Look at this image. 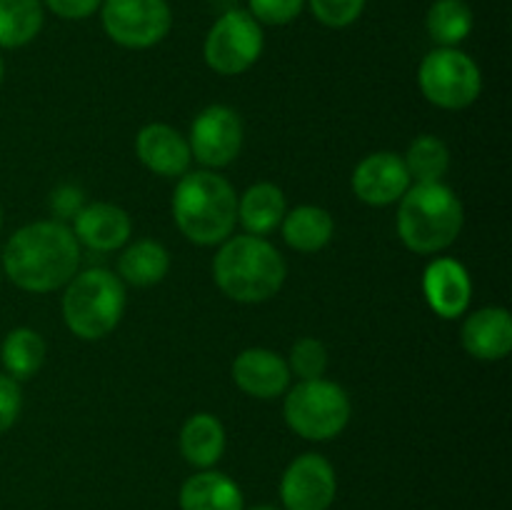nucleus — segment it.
Masks as SVG:
<instances>
[{"label": "nucleus", "instance_id": "nucleus-1", "mask_svg": "<svg viewBox=\"0 0 512 510\" xmlns=\"http://www.w3.org/2000/svg\"><path fill=\"white\" fill-rule=\"evenodd\" d=\"M5 275L28 293H53L80 268V243L60 220H38L15 230L3 250Z\"/></svg>", "mask_w": 512, "mask_h": 510}, {"label": "nucleus", "instance_id": "nucleus-2", "mask_svg": "<svg viewBox=\"0 0 512 510\" xmlns=\"http://www.w3.org/2000/svg\"><path fill=\"white\" fill-rule=\"evenodd\" d=\"M173 218L190 243L220 245L238 223V195L213 170L185 173L173 195Z\"/></svg>", "mask_w": 512, "mask_h": 510}, {"label": "nucleus", "instance_id": "nucleus-3", "mask_svg": "<svg viewBox=\"0 0 512 510\" xmlns=\"http://www.w3.org/2000/svg\"><path fill=\"white\" fill-rule=\"evenodd\" d=\"M285 260L273 243L258 235H235L213 260L218 288L238 303H263L285 283Z\"/></svg>", "mask_w": 512, "mask_h": 510}, {"label": "nucleus", "instance_id": "nucleus-4", "mask_svg": "<svg viewBox=\"0 0 512 510\" xmlns=\"http://www.w3.org/2000/svg\"><path fill=\"white\" fill-rule=\"evenodd\" d=\"M465 210L445 183H415L400 198L398 235L418 255H435L458 240Z\"/></svg>", "mask_w": 512, "mask_h": 510}, {"label": "nucleus", "instance_id": "nucleus-5", "mask_svg": "<svg viewBox=\"0 0 512 510\" xmlns=\"http://www.w3.org/2000/svg\"><path fill=\"white\" fill-rule=\"evenodd\" d=\"M125 283L105 268L75 273L65 285L63 318L80 340H100L118 328L125 313Z\"/></svg>", "mask_w": 512, "mask_h": 510}, {"label": "nucleus", "instance_id": "nucleus-6", "mask_svg": "<svg viewBox=\"0 0 512 510\" xmlns=\"http://www.w3.org/2000/svg\"><path fill=\"white\" fill-rule=\"evenodd\" d=\"M350 413L353 405L348 393L333 380H300L285 390V423L305 440L335 438L348 428Z\"/></svg>", "mask_w": 512, "mask_h": 510}, {"label": "nucleus", "instance_id": "nucleus-7", "mask_svg": "<svg viewBox=\"0 0 512 510\" xmlns=\"http://www.w3.org/2000/svg\"><path fill=\"white\" fill-rule=\"evenodd\" d=\"M418 83L425 98L445 110H463L480 98L483 75L460 48H435L423 58Z\"/></svg>", "mask_w": 512, "mask_h": 510}, {"label": "nucleus", "instance_id": "nucleus-8", "mask_svg": "<svg viewBox=\"0 0 512 510\" xmlns=\"http://www.w3.org/2000/svg\"><path fill=\"white\" fill-rule=\"evenodd\" d=\"M265 48L263 25L248 10H228L205 35L203 58L220 75H240L253 68Z\"/></svg>", "mask_w": 512, "mask_h": 510}, {"label": "nucleus", "instance_id": "nucleus-9", "mask_svg": "<svg viewBox=\"0 0 512 510\" xmlns=\"http://www.w3.org/2000/svg\"><path fill=\"white\" fill-rule=\"evenodd\" d=\"M103 30L113 43L130 50H145L165 40L173 28L168 0H103Z\"/></svg>", "mask_w": 512, "mask_h": 510}, {"label": "nucleus", "instance_id": "nucleus-10", "mask_svg": "<svg viewBox=\"0 0 512 510\" xmlns=\"http://www.w3.org/2000/svg\"><path fill=\"white\" fill-rule=\"evenodd\" d=\"M243 120L228 105H208L190 128V153L208 168H225L243 148Z\"/></svg>", "mask_w": 512, "mask_h": 510}, {"label": "nucleus", "instance_id": "nucleus-11", "mask_svg": "<svg viewBox=\"0 0 512 510\" xmlns=\"http://www.w3.org/2000/svg\"><path fill=\"white\" fill-rule=\"evenodd\" d=\"M338 493V478L328 458L303 453L285 468L280 500L285 510H328Z\"/></svg>", "mask_w": 512, "mask_h": 510}, {"label": "nucleus", "instance_id": "nucleus-12", "mask_svg": "<svg viewBox=\"0 0 512 510\" xmlns=\"http://www.w3.org/2000/svg\"><path fill=\"white\" fill-rule=\"evenodd\" d=\"M413 185L403 158L395 153H373L358 163L353 173V193L368 205H390Z\"/></svg>", "mask_w": 512, "mask_h": 510}, {"label": "nucleus", "instance_id": "nucleus-13", "mask_svg": "<svg viewBox=\"0 0 512 510\" xmlns=\"http://www.w3.org/2000/svg\"><path fill=\"white\" fill-rule=\"evenodd\" d=\"M423 293L433 313L445 320H453L470 308L473 280L463 263L453 258H438L425 268Z\"/></svg>", "mask_w": 512, "mask_h": 510}, {"label": "nucleus", "instance_id": "nucleus-14", "mask_svg": "<svg viewBox=\"0 0 512 510\" xmlns=\"http://www.w3.org/2000/svg\"><path fill=\"white\" fill-rule=\"evenodd\" d=\"M140 163L163 178H183L190 170V143L183 133L165 123H150L135 138Z\"/></svg>", "mask_w": 512, "mask_h": 510}, {"label": "nucleus", "instance_id": "nucleus-15", "mask_svg": "<svg viewBox=\"0 0 512 510\" xmlns=\"http://www.w3.org/2000/svg\"><path fill=\"white\" fill-rule=\"evenodd\" d=\"M288 360L280 358L275 350L268 348H248L233 360V380L243 393L253 398L270 400L285 395L290 388Z\"/></svg>", "mask_w": 512, "mask_h": 510}, {"label": "nucleus", "instance_id": "nucleus-16", "mask_svg": "<svg viewBox=\"0 0 512 510\" xmlns=\"http://www.w3.org/2000/svg\"><path fill=\"white\" fill-rule=\"evenodd\" d=\"M73 235L85 248L110 253L128 243L133 233V220L120 205L113 203H85L73 218Z\"/></svg>", "mask_w": 512, "mask_h": 510}, {"label": "nucleus", "instance_id": "nucleus-17", "mask_svg": "<svg viewBox=\"0 0 512 510\" xmlns=\"http://www.w3.org/2000/svg\"><path fill=\"white\" fill-rule=\"evenodd\" d=\"M463 348L478 360H503L512 350V315L505 308H480L460 330Z\"/></svg>", "mask_w": 512, "mask_h": 510}, {"label": "nucleus", "instance_id": "nucleus-18", "mask_svg": "<svg viewBox=\"0 0 512 510\" xmlns=\"http://www.w3.org/2000/svg\"><path fill=\"white\" fill-rule=\"evenodd\" d=\"M180 510H245L243 490L218 470H200L180 488Z\"/></svg>", "mask_w": 512, "mask_h": 510}, {"label": "nucleus", "instance_id": "nucleus-19", "mask_svg": "<svg viewBox=\"0 0 512 510\" xmlns=\"http://www.w3.org/2000/svg\"><path fill=\"white\" fill-rule=\"evenodd\" d=\"M180 453L195 468H213L225 453L223 423L210 413L190 415L180 430Z\"/></svg>", "mask_w": 512, "mask_h": 510}, {"label": "nucleus", "instance_id": "nucleus-20", "mask_svg": "<svg viewBox=\"0 0 512 510\" xmlns=\"http://www.w3.org/2000/svg\"><path fill=\"white\" fill-rule=\"evenodd\" d=\"M285 213H288L285 195L273 183L250 185L238 200V220L248 230V235H258V238L273 233L283 223Z\"/></svg>", "mask_w": 512, "mask_h": 510}, {"label": "nucleus", "instance_id": "nucleus-21", "mask_svg": "<svg viewBox=\"0 0 512 510\" xmlns=\"http://www.w3.org/2000/svg\"><path fill=\"white\" fill-rule=\"evenodd\" d=\"M333 215L320 205H298L285 213L283 238L298 253H318L333 238Z\"/></svg>", "mask_w": 512, "mask_h": 510}, {"label": "nucleus", "instance_id": "nucleus-22", "mask_svg": "<svg viewBox=\"0 0 512 510\" xmlns=\"http://www.w3.org/2000/svg\"><path fill=\"white\" fill-rule=\"evenodd\" d=\"M170 255L158 240H135L133 245L123 250L118 260V278L123 283L138 285V288H150L158 285L168 275Z\"/></svg>", "mask_w": 512, "mask_h": 510}, {"label": "nucleus", "instance_id": "nucleus-23", "mask_svg": "<svg viewBox=\"0 0 512 510\" xmlns=\"http://www.w3.org/2000/svg\"><path fill=\"white\" fill-rule=\"evenodd\" d=\"M45 23L40 0H0V48H23Z\"/></svg>", "mask_w": 512, "mask_h": 510}, {"label": "nucleus", "instance_id": "nucleus-24", "mask_svg": "<svg viewBox=\"0 0 512 510\" xmlns=\"http://www.w3.org/2000/svg\"><path fill=\"white\" fill-rule=\"evenodd\" d=\"M473 8L465 0H435L425 15L428 35L440 48H458L473 30Z\"/></svg>", "mask_w": 512, "mask_h": 510}, {"label": "nucleus", "instance_id": "nucleus-25", "mask_svg": "<svg viewBox=\"0 0 512 510\" xmlns=\"http://www.w3.org/2000/svg\"><path fill=\"white\" fill-rule=\"evenodd\" d=\"M0 360L13 380H28L43 368L45 340L33 328H15L5 335Z\"/></svg>", "mask_w": 512, "mask_h": 510}, {"label": "nucleus", "instance_id": "nucleus-26", "mask_svg": "<svg viewBox=\"0 0 512 510\" xmlns=\"http://www.w3.org/2000/svg\"><path fill=\"white\" fill-rule=\"evenodd\" d=\"M403 163L415 183H443L450 170V150L435 135H420L408 148Z\"/></svg>", "mask_w": 512, "mask_h": 510}, {"label": "nucleus", "instance_id": "nucleus-27", "mask_svg": "<svg viewBox=\"0 0 512 510\" xmlns=\"http://www.w3.org/2000/svg\"><path fill=\"white\" fill-rule=\"evenodd\" d=\"M288 368L300 380L323 378L325 370H328V348L318 338H300L290 348Z\"/></svg>", "mask_w": 512, "mask_h": 510}, {"label": "nucleus", "instance_id": "nucleus-28", "mask_svg": "<svg viewBox=\"0 0 512 510\" xmlns=\"http://www.w3.org/2000/svg\"><path fill=\"white\" fill-rule=\"evenodd\" d=\"M305 5L313 10L318 23L340 30L353 25L363 15L368 0H305Z\"/></svg>", "mask_w": 512, "mask_h": 510}, {"label": "nucleus", "instance_id": "nucleus-29", "mask_svg": "<svg viewBox=\"0 0 512 510\" xmlns=\"http://www.w3.org/2000/svg\"><path fill=\"white\" fill-rule=\"evenodd\" d=\"M305 0H248V13L260 25H288L303 13Z\"/></svg>", "mask_w": 512, "mask_h": 510}, {"label": "nucleus", "instance_id": "nucleus-30", "mask_svg": "<svg viewBox=\"0 0 512 510\" xmlns=\"http://www.w3.org/2000/svg\"><path fill=\"white\" fill-rule=\"evenodd\" d=\"M20 408H23V393L18 380L10 378L8 373H0V435L13 428Z\"/></svg>", "mask_w": 512, "mask_h": 510}, {"label": "nucleus", "instance_id": "nucleus-31", "mask_svg": "<svg viewBox=\"0 0 512 510\" xmlns=\"http://www.w3.org/2000/svg\"><path fill=\"white\" fill-rule=\"evenodd\" d=\"M83 205H85V195L78 185H60V188L53 193V198H50V208H53V213L58 215L60 223H63V220H73L75 215L80 213Z\"/></svg>", "mask_w": 512, "mask_h": 510}, {"label": "nucleus", "instance_id": "nucleus-32", "mask_svg": "<svg viewBox=\"0 0 512 510\" xmlns=\"http://www.w3.org/2000/svg\"><path fill=\"white\" fill-rule=\"evenodd\" d=\"M40 3L63 20H85L98 13L103 0H40Z\"/></svg>", "mask_w": 512, "mask_h": 510}, {"label": "nucleus", "instance_id": "nucleus-33", "mask_svg": "<svg viewBox=\"0 0 512 510\" xmlns=\"http://www.w3.org/2000/svg\"><path fill=\"white\" fill-rule=\"evenodd\" d=\"M248 510H280V508H275V505H255V508H248Z\"/></svg>", "mask_w": 512, "mask_h": 510}, {"label": "nucleus", "instance_id": "nucleus-34", "mask_svg": "<svg viewBox=\"0 0 512 510\" xmlns=\"http://www.w3.org/2000/svg\"><path fill=\"white\" fill-rule=\"evenodd\" d=\"M5 78V63H3V55H0V83H3Z\"/></svg>", "mask_w": 512, "mask_h": 510}, {"label": "nucleus", "instance_id": "nucleus-35", "mask_svg": "<svg viewBox=\"0 0 512 510\" xmlns=\"http://www.w3.org/2000/svg\"><path fill=\"white\" fill-rule=\"evenodd\" d=\"M0 228H3V210H0Z\"/></svg>", "mask_w": 512, "mask_h": 510}]
</instances>
